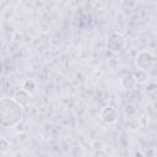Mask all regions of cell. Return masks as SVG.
I'll return each instance as SVG.
<instances>
[{
	"mask_svg": "<svg viewBox=\"0 0 157 157\" xmlns=\"http://www.w3.org/2000/svg\"><path fill=\"white\" fill-rule=\"evenodd\" d=\"M17 103H20L22 107H25V105H27L29 102H31V93L29 92H27L26 90H23V88H20V90H17L15 93H13V97H12Z\"/></svg>",
	"mask_w": 157,
	"mask_h": 157,
	"instance_id": "5",
	"label": "cell"
},
{
	"mask_svg": "<svg viewBox=\"0 0 157 157\" xmlns=\"http://www.w3.org/2000/svg\"><path fill=\"white\" fill-rule=\"evenodd\" d=\"M23 118V107L13 98L5 97L0 101V123L4 128H13Z\"/></svg>",
	"mask_w": 157,
	"mask_h": 157,
	"instance_id": "1",
	"label": "cell"
},
{
	"mask_svg": "<svg viewBox=\"0 0 157 157\" xmlns=\"http://www.w3.org/2000/svg\"><path fill=\"white\" fill-rule=\"evenodd\" d=\"M132 75H134L137 83H145L147 81V77H148L147 71H144V70H136L135 72H132Z\"/></svg>",
	"mask_w": 157,
	"mask_h": 157,
	"instance_id": "7",
	"label": "cell"
},
{
	"mask_svg": "<svg viewBox=\"0 0 157 157\" xmlns=\"http://www.w3.org/2000/svg\"><path fill=\"white\" fill-rule=\"evenodd\" d=\"M153 64H155V58L147 50H141L135 56V65H136L137 70L147 71L153 66Z\"/></svg>",
	"mask_w": 157,
	"mask_h": 157,
	"instance_id": "3",
	"label": "cell"
},
{
	"mask_svg": "<svg viewBox=\"0 0 157 157\" xmlns=\"http://www.w3.org/2000/svg\"><path fill=\"white\" fill-rule=\"evenodd\" d=\"M99 118L104 124H113L118 119V110L113 105H105L101 110Z\"/></svg>",
	"mask_w": 157,
	"mask_h": 157,
	"instance_id": "4",
	"label": "cell"
},
{
	"mask_svg": "<svg viewBox=\"0 0 157 157\" xmlns=\"http://www.w3.org/2000/svg\"><path fill=\"white\" fill-rule=\"evenodd\" d=\"M120 85H121V87H123L124 90H134V88L136 87L137 82H136L134 75L130 72V74H125V75L121 77Z\"/></svg>",
	"mask_w": 157,
	"mask_h": 157,
	"instance_id": "6",
	"label": "cell"
},
{
	"mask_svg": "<svg viewBox=\"0 0 157 157\" xmlns=\"http://www.w3.org/2000/svg\"><path fill=\"white\" fill-rule=\"evenodd\" d=\"M125 47H126V42H125L124 37L118 32L110 33L105 39V48L108 49V52H110L113 54L123 53Z\"/></svg>",
	"mask_w": 157,
	"mask_h": 157,
	"instance_id": "2",
	"label": "cell"
},
{
	"mask_svg": "<svg viewBox=\"0 0 157 157\" xmlns=\"http://www.w3.org/2000/svg\"><path fill=\"white\" fill-rule=\"evenodd\" d=\"M156 9H157V4H156Z\"/></svg>",
	"mask_w": 157,
	"mask_h": 157,
	"instance_id": "9",
	"label": "cell"
},
{
	"mask_svg": "<svg viewBox=\"0 0 157 157\" xmlns=\"http://www.w3.org/2000/svg\"><path fill=\"white\" fill-rule=\"evenodd\" d=\"M126 125H128V128H129L130 130H132V131L137 130V129H139V126H140L139 118H130V119L126 121Z\"/></svg>",
	"mask_w": 157,
	"mask_h": 157,
	"instance_id": "8",
	"label": "cell"
}]
</instances>
